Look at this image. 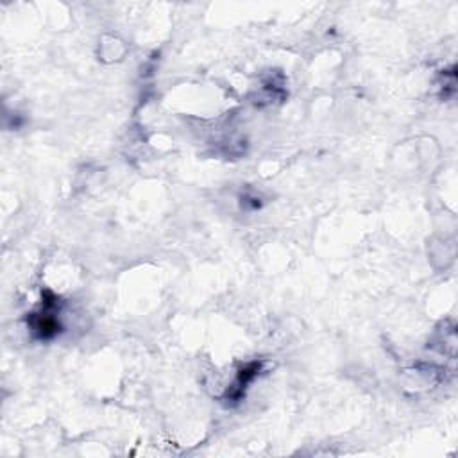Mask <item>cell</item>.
<instances>
[{
  "instance_id": "obj_1",
  "label": "cell",
  "mask_w": 458,
  "mask_h": 458,
  "mask_svg": "<svg viewBox=\"0 0 458 458\" xmlns=\"http://www.w3.org/2000/svg\"><path fill=\"white\" fill-rule=\"evenodd\" d=\"M56 308H58V302H56V297L52 295V299H45L44 310H41V313H38L36 315L34 331H36L38 337L44 338V340L52 338L59 331V322H58V317H56Z\"/></svg>"
},
{
  "instance_id": "obj_2",
  "label": "cell",
  "mask_w": 458,
  "mask_h": 458,
  "mask_svg": "<svg viewBox=\"0 0 458 458\" xmlns=\"http://www.w3.org/2000/svg\"><path fill=\"white\" fill-rule=\"evenodd\" d=\"M260 367H262V364L260 362H253V364H249L248 367H244L240 371V375H238V380L237 383L233 385V389H231V394H228L231 400H240L242 394L245 392V389H248L249 383L253 382V380L256 378V375L260 372Z\"/></svg>"
}]
</instances>
